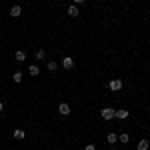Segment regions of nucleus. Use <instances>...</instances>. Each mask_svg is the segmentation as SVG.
<instances>
[{"mask_svg": "<svg viewBox=\"0 0 150 150\" xmlns=\"http://www.w3.org/2000/svg\"><path fill=\"white\" fill-rule=\"evenodd\" d=\"M100 116H102L104 120H112L114 118V108H102L100 110Z\"/></svg>", "mask_w": 150, "mask_h": 150, "instance_id": "nucleus-1", "label": "nucleus"}, {"mask_svg": "<svg viewBox=\"0 0 150 150\" xmlns=\"http://www.w3.org/2000/svg\"><path fill=\"white\" fill-rule=\"evenodd\" d=\"M108 88H110L112 92H118V90L122 88V80H118V78H114V80H110V84H108Z\"/></svg>", "mask_w": 150, "mask_h": 150, "instance_id": "nucleus-2", "label": "nucleus"}, {"mask_svg": "<svg viewBox=\"0 0 150 150\" xmlns=\"http://www.w3.org/2000/svg\"><path fill=\"white\" fill-rule=\"evenodd\" d=\"M58 112H60L62 116H68L70 114V106L66 102H60V104H58Z\"/></svg>", "mask_w": 150, "mask_h": 150, "instance_id": "nucleus-3", "label": "nucleus"}, {"mask_svg": "<svg viewBox=\"0 0 150 150\" xmlns=\"http://www.w3.org/2000/svg\"><path fill=\"white\" fill-rule=\"evenodd\" d=\"M62 66H64L66 70H70L72 66H74V58H72V56H64V58H62Z\"/></svg>", "mask_w": 150, "mask_h": 150, "instance_id": "nucleus-4", "label": "nucleus"}, {"mask_svg": "<svg viewBox=\"0 0 150 150\" xmlns=\"http://www.w3.org/2000/svg\"><path fill=\"white\" fill-rule=\"evenodd\" d=\"M128 114H130V112H128L126 108H120V110H114V116H116V118H120V120H126V118H128Z\"/></svg>", "mask_w": 150, "mask_h": 150, "instance_id": "nucleus-5", "label": "nucleus"}, {"mask_svg": "<svg viewBox=\"0 0 150 150\" xmlns=\"http://www.w3.org/2000/svg\"><path fill=\"white\" fill-rule=\"evenodd\" d=\"M68 16H72V18H76V16H78V14H80V10H78V8H76V4H72V6H68Z\"/></svg>", "mask_w": 150, "mask_h": 150, "instance_id": "nucleus-6", "label": "nucleus"}, {"mask_svg": "<svg viewBox=\"0 0 150 150\" xmlns=\"http://www.w3.org/2000/svg\"><path fill=\"white\" fill-rule=\"evenodd\" d=\"M20 14H22V8H20V6H12L10 8V16L12 18H18Z\"/></svg>", "mask_w": 150, "mask_h": 150, "instance_id": "nucleus-7", "label": "nucleus"}, {"mask_svg": "<svg viewBox=\"0 0 150 150\" xmlns=\"http://www.w3.org/2000/svg\"><path fill=\"white\" fill-rule=\"evenodd\" d=\"M28 74H30V76H38V74H40V68H38V66H34V64H32V66H30V68H28Z\"/></svg>", "mask_w": 150, "mask_h": 150, "instance_id": "nucleus-8", "label": "nucleus"}, {"mask_svg": "<svg viewBox=\"0 0 150 150\" xmlns=\"http://www.w3.org/2000/svg\"><path fill=\"white\" fill-rule=\"evenodd\" d=\"M106 140H108L110 144H114V142H118V136H116L114 132H108V136H106Z\"/></svg>", "mask_w": 150, "mask_h": 150, "instance_id": "nucleus-9", "label": "nucleus"}, {"mask_svg": "<svg viewBox=\"0 0 150 150\" xmlns=\"http://www.w3.org/2000/svg\"><path fill=\"white\" fill-rule=\"evenodd\" d=\"M22 76H24L22 72H20V70H16V72L12 74V80H14V82H20V80H22Z\"/></svg>", "mask_w": 150, "mask_h": 150, "instance_id": "nucleus-10", "label": "nucleus"}, {"mask_svg": "<svg viewBox=\"0 0 150 150\" xmlns=\"http://www.w3.org/2000/svg\"><path fill=\"white\" fill-rule=\"evenodd\" d=\"M24 136H26V134H24V130H20V128H18V130H14V138H16V140H22Z\"/></svg>", "mask_w": 150, "mask_h": 150, "instance_id": "nucleus-11", "label": "nucleus"}, {"mask_svg": "<svg viewBox=\"0 0 150 150\" xmlns=\"http://www.w3.org/2000/svg\"><path fill=\"white\" fill-rule=\"evenodd\" d=\"M138 150H148V140H140L138 142Z\"/></svg>", "mask_w": 150, "mask_h": 150, "instance_id": "nucleus-12", "label": "nucleus"}, {"mask_svg": "<svg viewBox=\"0 0 150 150\" xmlns=\"http://www.w3.org/2000/svg\"><path fill=\"white\" fill-rule=\"evenodd\" d=\"M16 60H18V62H24V60H26V54H24L22 50H18V52H16Z\"/></svg>", "mask_w": 150, "mask_h": 150, "instance_id": "nucleus-13", "label": "nucleus"}, {"mask_svg": "<svg viewBox=\"0 0 150 150\" xmlns=\"http://www.w3.org/2000/svg\"><path fill=\"white\" fill-rule=\"evenodd\" d=\"M118 140H122V144H126L128 140H130V136H128L126 132H124V134H120V136H118Z\"/></svg>", "mask_w": 150, "mask_h": 150, "instance_id": "nucleus-14", "label": "nucleus"}, {"mask_svg": "<svg viewBox=\"0 0 150 150\" xmlns=\"http://www.w3.org/2000/svg\"><path fill=\"white\" fill-rule=\"evenodd\" d=\"M56 68H58V64H56V62H48V72H54Z\"/></svg>", "mask_w": 150, "mask_h": 150, "instance_id": "nucleus-15", "label": "nucleus"}, {"mask_svg": "<svg viewBox=\"0 0 150 150\" xmlns=\"http://www.w3.org/2000/svg\"><path fill=\"white\" fill-rule=\"evenodd\" d=\"M36 58H44V50H38L36 52Z\"/></svg>", "mask_w": 150, "mask_h": 150, "instance_id": "nucleus-16", "label": "nucleus"}, {"mask_svg": "<svg viewBox=\"0 0 150 150\" xmlns=\"http://www.w3.org/2000/svg\"><path fill=\"white\" fill-rule=\"evenodd\" d=\"M84 150H96V146H94V144H86V148Z\"/></svg>", "mask_w": 150, "mask_h": 150, "instance_id": "nucleus-17", "label": "nucleus"}, {"mask_svg": "<svg viewBox=\"0 0 150 150\" xmlns=\"http://www.w3.org/2000/svg\"><path fill=\"white\" fill-rule=\"evenodd\" d=\"M72 2H74V4H80V2H84V0H72Z\"/></svg>", "mask_w": 150, "mask_h": 150, "instance_id": "nucleus-18", "label": "nucleus"}, {"mask_svg": "<svg viewBox=\"0 0 150 150\" xmlns=\"http://www.w3.org/2000/svg\"><path fill=\"white\" fill-rule=\"evenodd\" d=\"M2 110H4V104H2V102H0V112H2Z\"/></svg>", "mask_w": 150, "mask_h": 150, "instance_id": "nucleus-19", "label": "nucleus"}]
</instances>
